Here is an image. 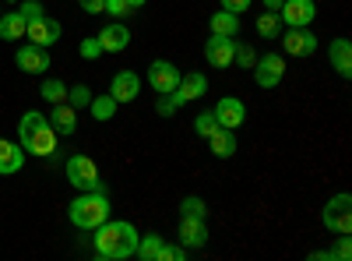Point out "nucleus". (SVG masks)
<instances>
[{
    "label": "nucleus",
    "mask_w": 352,
    "mask_h": 261,
    "mask_svg": "<svg viewBox=\"0 0 352 261\" xmlns=\"http://www.w3.org/2000/svg\"><path fill=\"white\" fill-rule=\"evenodd\" d=\"M208 28H212V36H229V39H232V36L240 32V14H232V11H226V8H222V11H215V14H212Z\"/></svg>",
    "instance_id": "obj_22"
},
{
    "label": "nucleus",
    "mask_w": 352,
    "mask_h": 261,
    "mask_svg": "<svg viewBox=\"0 0 352 261\" xmlns=\"http://www.w3.org/2000/svg\"><path fill=\"white\" fill-rule=\"evenodd\" d=\"M208 145H212V156H219V159L236 156V131H229V127H215V131L208 134Z\"/></svg>",
    "instance_id": "obj_21"
},
{
    "label": "nucleus",
    "mask_w": 352,
    "mask_h": 261,
    "mask_svg": "<svg viewBox=\"0 0 352 261\" xmlns=\"http://www.w3.org/2000/svg\"><path fill=\"white\" fill-rule=\"evenodd\" d=\"M324 226L331 229V233H352V194H335L328 205H324Z\"/></svg>",
    "instance_id": "obj_5"
},
{
    "label": "nucleus",
    "mask_w": 352,
    "mask_h": 261,
    "mask_svg": "<svg viewBox=\"0 0 352 261\" xmlns=\"http://www.w3.org/2000/svg\"><path fill=\"white\" fill-rule=\"evenodd\" d=\"M43 4H39V0H21V4H18V14L25 18V21H36V18H43Z\"/></svg>",
    "instance_id": "obj_32"
},
{
    "label": "nucleus",
    "mask_w": 352,
    "mask_h": 261,
    "mask_svg": "<svg viewBox=\"0 0 352 261\" xmlns=\"http://www.w3.org/2000/svg\"><path fill=\"white\" fill-rule=\"evenodd\" d=\"M96 39H99L102 53H124V50L131 46V28H127L124 21H113V25H106V28H102V32H99Z\"/></svg>",
    "instance_id": "obj_16"
},
{
    "label": "nucleus",
    "mask_w": 352,
    "mask_h": 261,
    "mask_svg": "<svg viewBox=\"0 0 352 261\" xmlns=\"http://www.w3.org/2000/svg\"><path fill=\"white\" fill-rule=\"evenodd\" d=\"M64 173H67V180L78 191H106V180L99 177V166L88 159V156H71L67 166H64Z\"/></svg>",
    "instance_id": "obj_4"
},
{
    "label": "nucleus",
    "mask_w": 352,
    "mask_h": 261,
    "mask_svg": "<svg viewBox=\"0 0 352 261\" xmlns=\"http://www.w3.org/2000/svg\"><path fill=\"white\" fill-rule=\"evenodd\" d=\"M180 244L187 251H201L204 244H208V226H204V219H194V216L180 219Z\"/></svg>",
    "instance_id": "obj_17"
},
{
    "label": "nucleus",
    "mask_w": 352,
    "mask_h": 261,
    "mask_svg": "<svg viewBox=\"0 0 352 261\" xmlns=\"http://www.w3.org/2000/svg\"><path fill=\"white\" fill-rule=\"evenodd\" d=\"M264 8H268V11H278V8H282V0H264Z\"/></svg>",
    "instance_id": "obj_39"
},
{
    "label": "nucleus",
    "mask_w": 352,
    "mask_h": 261,
    "mask_svg": "<svg viewBox=\"0 0 352 261\" xmlns=\"http://www.w3.org/2000/svg\"><path fill=\"white\" fill-rule=\"evenodd\" d=\"M18 134H21V149H25L28 156H53V152H56V131L50 127V121L43 117L39 109L21 113Z\"/></svg>",
    "instance_id": "obj_2"
},
{
    "label": "nucleus",
    "mask_w": 352,
    "mask_h": 261,
    "mask_svg": "<svg viewBox=\"0 0 352 261\" xmlns=\"http://www.w3.org/2000/svg\"><path fill=\"white\" fill-rule=\"evenodd\" d=\"M14 64L25 71V74H46L50 71V53L36 43H25L18 53H14Z\"/></svg>",
    "instance_id": "obj_10"
},
{
    "label": "nucleus",
    "mask_w": 352,
    "mask_h": 261,
    "mask_svg": "<svg viewBox=\"0 0 352 261\" xmlns=\"http://www.w3.org/2000/svg\"><path fill=\"white\" fill-rule=\"evenodd\" d=\"M25 166V152H21V145L18 141H4L0 138V173L4 177H11V173H18Z\"/></svg>",
    "instance_id": "obj_19"
},
{
    "label": "nucleus",
    "mask_w": 352,
    "mask_h": 261,
    "mask_svg": "<svg viewBox=\"0 0 352 261\" xmlns=\"http://www.w3.org/2000/svg\"><path fill=\"white\" fill-rule=\"evenodd\" d=\"M155 109L162 113V117H173V113H176V109H180V106H176V103H173V96H159V103H155Z\"/></svg>",
    "instance_id": "obj_36"
},
{
    "label": "nucleus",
    "mask_w": 352,
    "mask_h": 261,
    "mask_svg": "<svg viewBox=\"0 0 352 261\" xmlns=\"http://www.w3.org/2000/svg\"><path fill=\"white\" fill-rule=\"evenodd\" d=\"M180 216H194V219H204L208 216V205L197 198V194H187L184 201H180Z\"/></svg>",
    "instance_id": "obj_29"
},
{
    "label": "nucleus",
    "mask_w": 352,
    "mask_h": 261,
    "mask_svg": "<svg viewBox=\"0 0 352 261\" xmlns=\"http://www.w3.org/2000/svg\"><path fill=\"white\" fill-rule=\"evenodd\" d=\"M180 67L176 64H169V61H155L152 67H148V85L155 89V96H169L176 85H180Z\"/></svg>",
    "instance_id": "obj_8"
},
{
    "label": "nucleus",
    "mask_w": 352,
    "mask_h": 261,
    "mask_svg": "<svg viewBox=\"0 0 352 261\" xmlns=\"http://www.w3.org/2000/svg\"><path fill=\"white\" fill-rule=\"evenodd\" d=\"M50 127L56 131V138H67V134H74V127H78V109L74 106H67V103H53V113H50Z\"/></svg>",
    "instance_id": "obj_18"
},
{
    "label": "nucleus",
    "mask_w": 352,
    "mask_h": 261,
    "mask_svg": "<svg viewBox=\"0 0 352 261\" xmlns=\"http://www.w3.org/2000/svg\"><path fill=\"white\" fill-rule=\"evenodd\" d=\"M138 92H141V78H138L134 71H116V74H113L109 96H113L116 103H134Z\"/></svg>",
    "instance_id": "obj_15"
},
{
    "label": "nucleus",
    "mask_w": 352,
    "mask_h": 261,
    "mask_svg": "<svg viewBox=\"0 0 352 261\" xmlns=\"http://www.w3.org/2000/svg\"><path fill=\"white\" fill-rule=\"evenodd\" d=\"M106 14H113V18H127V14H134V8L127 4V0H106Z\"/></svg>",
    "instance_id": "obj_33"
},
{
    "label": "nucleus",
    "mask_w": 352,
    "mask_h": 261,
    "mask_svg": "<svg viewBox=\"0 0 352 261\" xmlns=\"http://www.w3.org/2000/svg\"><path fill=\"white\" fill-rule=\"evenodd\" d=\"M138 240H141V233L131 222H124V219H106L102 226H96V254L106 258V261H127V258H134Z\"/></svg>",
    "instance_id": "obj_1"
},
{
    "label": "nucleus",
    "mask_w": 352,
    "mask_h": 261,
    "mask_svg": "<svg viewBox=\"0 0 352 261\" xmlns=\"http://www.w3.org/2000/svg\"><path fill=\"white\" fill-rule=\"evenodd\" d=\"M64 103L74 106V109H88V103H92V89H88V85H71Z\"/></svg>",
    "instance_id": "obj_28"
},
{
    "label": "nucleus",
    "mask_w": 352,
    "mask_h": 261,
    "mask_svg": "<svg viewBox=\"0 0 352 261\" xmlns=\"http://www.w3.org/2000/svg\"><path fill=\"white\" fill-rule=\"evenodd\" d=\"M278 18L289 28H310V21L317 18V4L314 0H282Z\"/></svg>",
    "instance_id": "obj_6"
},
{
    "label": "nucleus",
    "mask_w": 352,
    "mask_h": 261,
    "mask_svg": "<svg viewBox=\"0 0 352 261\" xmlns=\"http://www.w3.org/2000/svg\"><path fill=\"white\" fill-rule=\"evenodd\" d=\"M25 28H28V21H25L18 11L0 14V39H8V43H14V39H25Z\"/></svg>",
    "instance_id": "obj_23"
},
{
    "label": "nucleus",
    "mask_w": 352,
    "mask_h": 261,
    "mask_svg": "<svg viewBox=\"0 0 352 261\" xmlns=\"http://www.w3.org/2000/svg\"><path fill=\"white\" fill-rule=\"evenodd\" d=\"M67 219L78 229H96L109 219V194L106 191H81L71 205H67Z\"/></svg>",
    "instance_id": "obj_3"
},
{
    "label": "nucleus",
    "mask_w": 352,
    "mask_h": 261,
    "mask_svg": "<svg viewBox=\"0 0 352 261\" xmlns=\"http://www.w3.org/2000/svg\"><path fill=\"white\" fill-rule=\"evenodd\" d=\"M81 11L85 14H102L106 11V0H81Z\"/></svg>",
    "instance_id": "obj_37"
},
{
    "label": "nucleus",
    "mask_w": 352,
    "mask_h": 261,
    "mask_svg": "<svg viewBox=\"0 0 352 261\" xmlns=\"http://www.w3.org/2000/svg\"><path fill=\"white\" fill-rule=\"evenodd\" d=\"M328 56H331V67H335L342 78H352V43H349V39H331Z\"/></svg>",
    "instance_id": "obj_20"
},
{
    "label": "nucleus",
    "mask_w": 352,
    "mask_h": 261,
    "mask_svg": "<svg viewBox=\"0 0 352 261\" xmlns=\"http://www.w3.org/2000/svg\"><path fill=\"white\" fill-rule=\"evenodd\" d=\"M232 53H236V39H229V36H212L204 43V61H208V67H232Z\"/></svg>",
    "instance_id": "obj_12"
},
{
    "label": "nucleus",
    "mask_w": 352,
    "mask_h": 261,
    "mask_svg": "<svg viewBox=\"0 0 352 261\" xmlns=\"http://www.w3.org/2000/svg\"><path fill=\"white\" fill-rule=\"evenodd\" d=\"M212 113H215L219 127H229V131L243 127V121H247V106H243L236 96H226V99H219V106H215Z\"/></svg>",
    "instance_id": "obj_14"
},
{
    "label": "nucleus",
    "mask_w": 352,
    "mask_h": 261,
    "mask_svg": "<svg viewBox=\"0 0 352 261\" xmlns=\"http://www.w3.org/2000/svg\"><path fill=\"white\" fill-rule=\"evenodd\" d=\"M282 78H285V61H282L278 53L257 56V64H254V81L261 85V89H275Z\"/></svg>",
    "instance_id": "obj_7"
},
{
    "label": "nucleus",
    "mask_w": 352,
    "mask_h": 261,
    "mask_svg": "<svg viewBox=\"0 0 352 261\" xmlns=\"http://www.w3.org/2000/svg\"><path fill=\"white\" fill-rule=\"evenodd\" d=\"M338 261H349L352 258V240H349V233H338V247L331 251Z\"/></svg>",
    "instance_id": "obj_35"
},
{
    "label": "nucleus",
    "mask_w": 352,
    "mask_h": 261,
    "mask_svg": "<svg viewBox=\"0 0 352 261\" xmlns=\"http://www.w3.org/2000/svg\"><path fill=\"white\" fill-rule=\"evenodd\" d=\"M215 127H219V121H215V113H212V109H208V113H197V121H194V134L208 138Z\"/></svg>",
    "instance_id": "obj_31"
},
{
    "label": "nucleus",
    "mask_w": 352,
    "mask_h": 261,
    "mask_svg": "<svg viewBox=\"0 0 352 261\" xmlns=\"http://www.w3.org/2000/svg\"><path fill=\"white\" fill-rule=\"evenodd\" d=\"M162 237L159 233H148V237H141L138 240V251H134V258H141V261H162Z\"/></svg>",
    "instance_id": "obj_24"
},
{
    "label": "nucleus",
    "mask_w": 352,
    "mask_h": 261,
    "mask_svg": "<svg viewBox=\"0 0 352 261\" xmlns=\"http://www.w3.org/2000/svg\"><path fill=\"white\" fill-rule=\"evenodd\" d=\"M116 103L113 96H92V103H88V109H92V117L99 121V124H106V121H113V113H116Z\"/></svg>",
    "instance_id": "obj_26"
},
{
    "label": "nucleus",
    "mask_w": 352,
    "mask_h": 261,
    "mask_svg": "<svg viewBox=\"0 0 352 261\" xmlns=\"http://www.w3.org/2000/svg\"><path fill=\"white\" fill-rule=\"evenodd\" d=\"M257 36H261V39H278V36H282V18H278V11H261V14H257Z\"/></svg>",
    "instance_id": "obj_25"
},
{
    "label": "nucleus",
    "mask_w": 352,
    "mask_h": 261,
    "mask_svg": "<svg viewBox=\"0 0 352 261\" xmlns=\"http://www.w3.org/2000/svg\"><path fill=\"white\" fill-rule=\"evenodd\" d=\"M25 39L28 43H36V46H53L56 39H60V21L56 18H36V21H28V28H25Z\"/></svg>",
    "instance_id": "obj_13"
},
{
    "label": "nucleus",
    "mask_w": 352,
    "mask_h": 261,
    "mask_svg": "<svg viewBox=\"0 0 352 261\" xmlns=\"http://www.w3.org/2000/svg\"><path fill=\"white\" fill-rule=\"evenodd\" d=\"M81 56H85V61H99V56H102L99 39H81Z\"/></svg>",
    "instance_id": "obj_34"
},
{
    "label": "nucleus",
    "mask_w": 352,
    "mask_h": 261,
    "mask_svg": "<svg viewBox=\"0 0 352 261\" xmlns=\"http://www.w3.org/2000/svg\"><path fill=\"white\" fill-rule=\"evenodd\" d=\"M204 92H208V78H204L201 71H190V74H184L180 78V85L169 92L173 96V103L176 106H184V103H194V99H201Z\"/></svg>",
    "instance_id": "obj_9"
},
{
    "label": "nucleus",
    "mask_w": 352,
    "mask_h": 261,
    "mask_svg": "<svg viewBox=\"0 0 352 261\" xmlns=\"http://www.w3.org/2000/svg\"><path fill=\"white\" fill-rule=\"evenodd\" d=\"M232 64H240V67H250V71H254V64H257V50H254V46H247V43H236Z\"/></svg>",
    "instance_id": "obj_30"
},
{
    "label": "nucleus",
    "mask_w": 352,
    "mask_h": 261,
    "mask_svg": "<svg viewBox=\"0 0 352 261\" xmlns=\"http://www.w3.org/2000/svg\"><path fill=\"white\" fill-rule=\"evenodd\" d=\"M278 39H282V50L289 56H314L317 53V36L310 32V28H289V32L278 36Z\"/></svg>",
    "instance_id": "obj_11"
},
{
    "label": "nucleus",
    "mask_w": 352,
    "mask_h": 261,
    "mask_svg": "<svg viewBox=\"0 0 352 261\" xmlns=\"http://www.w3.org/2000/svg\"><path fill=\"white\" fill-rule=\"evenodd\" d=\"M254 4V0H222V8L226 11H232V14H240V11H247Z\"/></svg>",
    "instance_id": "obj_38"
},
{
    "label": "nucleus",
    "mask_w": 352,
    "mask_h": 261,
    "mask_svg": "<svg viewBox=\"0 0 352 261\" xmlns=\"http://www.w3.org/2000/svg\"><path fill=\"white\" fill-rule=\"evenodd\" d=\"M127 4H131V8L138 11V8H144V4H148V0H127Z\"/></svg>",
    "instance_id": "obj_40"
},
{
    "label": "nucleus",
    "mask_w": 352,
    "mask_h": 261,
    "mask_svg": "<svg viewBox=\"0 0 352 261\" xmlns=\"http://www.w3.org/2000/svg\"><path fill=\"white\" fill-rule=\"evenodd\" d=\"M39 96H43L46 103H64V99H67V85H64L60 78H53V74H50V78L43 81V89H39Z\"/></svg>",
    "instance_id": "obj_27"
}]
</instances>
